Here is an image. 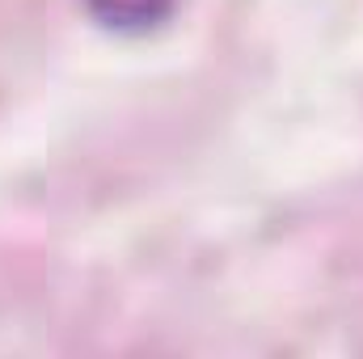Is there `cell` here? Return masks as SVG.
<instances>
[{"label":"cell","mask_w":363,"mask_h":359,"mask_svg":"<svg viewBox=\"0 0 363 359\" xmlns=\"http://www.w3.org/2000/svg\"><path fill=\"white\" fill-rule=\"evenodd\" d=\"M85 4L101 26L118 34H144L174 13V0H85Z\"/></svg>","instance_id":"1"}]
</instances>
